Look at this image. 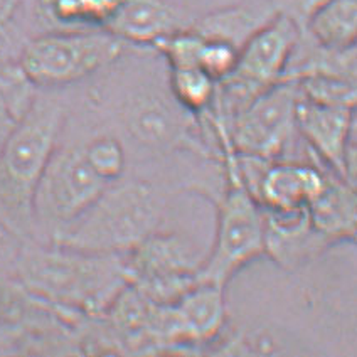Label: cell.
Returning a JSON list of instances; mask_svg holds the SVG:
<instances>
[{
	"mask_svg": "<svg viewBox=\"0 0 357 357\" xmlns=\"http://www.w3.org/2000/svg\"><path fill=\"white\" fill-rule=\"evenodd\" d=\"M15 282L40 302L84 315H103L130 285L125 255L73 250L27 239Z\"/></svg>",
	"mask_w": 357,
	"mask_h": 357,
	"instance_id": "obj_1",
	"label": "cell"
},
{
	"mask_svg": "<svg viewBox=\"0 0 357 357\" xmlns=\"http://www.w3.org/2000/svg\"><path fill=\"white\" fill-rule=\"evenodd\" d=\"M66 109L56 100L34 105L0 145V221L34 239V192L59 145Z\"/></svg>",
	"mask_w": 357,
	"mask_h": 357,
	"instance_id": "obj_2",
	"label": "cell"
},
{
	"mask_svg": "<svg viewBox=\"0 0 357 357\" xmlns=\"http://www.w3.org/2000/svg\"><path fill=\"white\" fill-rule=\"evenodd\" d=\"M162 201L147 182L109 184L47 243L103 255H125L159 229Z\"/></svg>",
	"mask_w": 357,
	"mask_h": 357,
	"instance_id": "obj_3",
	"label": "cell"
},
{
	"mask_svg": "<svg viewBox=\"0 0 357 357\" xmlns=\"http://www.w3.org/2000/svg\"><path fill=\"white\" fill-rule=\"evenodd\" d=\"M226 190L218 204V225L213 248L197 268V283L225 288L234 275L265 255L263 211L239 172L236 153L222 145Z\"/></svg>",
	"mask_w": 357,
	"mask_h": 357,
	"instance_id": "obj_4",
	"label": "cell"
},
{
	"mask_svg": "<svg viewBox=\"0 0 357 357\" xmlns=\"http://www.w3.org/2000/svg\"><path fill=\"white\" fill-rule=\"evenodd\" d=\"M125 43L105 29H63L24 43L19 63L38 88H63L116 63Z\"/></svg>",
	"mask_w": 357,
	"mask_h": 357,
	"instance_id": "obj_5",
	"label": "cell"
},
{
	"mask_svg": "<svg viewBox=\"0 0 357 357\" xmlns=\"http://www.w3.org/2000/svg\"><path fill=\"white\" fill-rule=\"evenodd\" d=\"M108 188L89 167L83 147H59L47 162L34 192V239L47 243L68 222L79 216Z\"/></svg>",
	"mask_w": 357,
	"mask_h": 357,
	"instance_id": "obj_6",
	"label": "cell"
},
{
	"mask_svg": "<svg viewBox=\"0 0 357 357\" xmlns=\"http://www.w3.org/2000/svg\"><path fill=\"white\" fill-rule=\"evenodd\" d=\"M298 86L278 81L266 88L231 120L228 144L234 153L259 160H278L297 132Z\"/></svg>",
	"mask_w": 357,
	"mask_h": 357,
	"instance_id": "obj_7",
	"label": "cell"
},
{
	"mask_svg": "<svg viewBox=\"0 0 357 357\" xmlns=\"http://www.w3.org/2000/svg\"><path fill=\"white\" fill-rule=\"evenodd\" d=\"M201 261L188 239L159 229L125 253L130 285L160 305H172L197 285Z\"/></svg>",
	"mask_w": 357,
	"mask_h": 357,
	"instance_id": "obj_8",
	"label": "cell"
},
{
	"mask_svg": "<svg viewBox=\"0 0 357 357\" xmlns=\"http://www.w3.org/2000/svg\"><path fill=\"white\" fill-rule=\"evenodd\" d=\"M297 130L324 167L356 185V107L314 103L298 93Z\"/></svg>",
	"mask_w": 357,
	"mask_h": 357,
	"instance_id": "obj_9",
	"label": "cell"
},
{
	"mask_svg": "<svg viewBox=\"0 0 357 357\" xmlns=\"http://www.w3.org/2000/svg\"><path fill=\"white\" fill-rule=\"evenodd\" d=\"M327 169L302 162L271 160L263 165L251 194L259 208L270 213L291 214L307 211L326 184Z\"/></svg>",
	"mask_w": 357,
	"mask_h": 357,
	"instance_id": "obj_10",
	"label": "cell"
},
{
	"mask_svg": "<svg viewBox=\"0 0 357 357\" xmlns=\"http://www.w3.org/2000/svg\"><path fill=\"white\" fill-rule=\"evenodd\" d=\"M184 115L190 113L178 107L172 96L165 100L162 95L147 93L130 101L123 119L128 132L140 144L170 149L189 144V125Z\"/></svg>",
	"mask_w": 357,
	"mask_h": 357,
	"instance_id": "obj_11",
	"label": "cell"
},
{
	"mask_svg": "<svg viewBox=\"0 0 357 357\" xmlns=\"http://www.w3.org/2000/svg\"><path fill=\"white\" fill-rule=\"evenodd\" d=\"M189 26L185 15L167 0H123L103 29L125 44L153 46Z\"/></svg>",
	"mask_w": 357,
	"mask_h": 357,
	"instance_id": "obj_12",
	"label": "cell"
},
{
	"mask_svg": "<svg viewBox=\"0 0 357 357\" xmlns=\"http://www.w3.org/2000/svg\"><path fill=\"white\" fill-rule=\"evenodd\" d=\"M263 211L265 225V255L280 266L297 268L315 258L331 246L312 226L307 211L280 214Z\"/></svg>",
	"mask_w": 357,
	"mask_h": 357,
	"instance_id": "obj_13",
	"label": "cell"
},
{
	"mask_svg": "<svg viewBox=\"0 0 357 357\" xmlns=\"http://www.w3.org/2000/svg\"><path fill=\"white\" fill-rule=\"evenodd\" d=\"M176 340L202 342L219 334L226 319L225 288L197 283L170 305Z\"/></svg>",
	"mask_w": 357,
	"mask_h": 357,
	"instance_id": "obj_14",
	"label": "cell"
},
{
	"mask_svg": "<svg viewBox=\"0 0 357 357\" xmlns=\"http://www.w3.org/2000/svg\"><path fill=\"white\" fill-rule=\"evenodd\" d=\"M312 226L331 245L354 241L357 222L356 185L327 170L326 184L307 208Z\"/></svg>",
	"mask_w": 357,
	"mask_h": 357,
	"instance_id": "obj_15",
	"label": "cell"
},
{
	"mask_svg": "<svg viewBox=\"0 0 357 357\" xmlns=\"http://www.w3.org/2000/svg\"><path fill=\"white\" fill-rule=\"evenodd\" d=\"M277 12L273 0L238 3L209 12L204 17L192 20L190 27L204 38L226 40L239 50L250 36L275 17Z\"/></svg>",
	"mask_w": 357,
	"mask_h": 357,
	"instance_id": "obj_16",
	"label": "cell"
},
{
	"mask_svg": "<svg viewBox=\"0 0 357 357\" xmlns=\"http://www.w3.org/2000/svg\"><path fill=\"white\" fill-rule=\"evenodd\" d=\"M317 75L340 76L356 81V46L344 50L322 46L302 29L287 63L283 79L297 81Z\"/></svg>",
	"mask_w": 357,
	"mask_h": 357,
	"instance_id": "obj_17",
	"label": "cell"
},
{
	"mask_svg": "<svg viewBox=\"0 0 357 357\" xmlns=\"http://www.w3.org/2000/svg\"><path fill=\"white\" fill-rule=\"evenodd\" d=\"M319 44L335 50L356 46L357 0H328L303 27Z\"/></svg>",
	"mask_w": 357,
	"mask_h": 357,
	"instance_id": "obj_18",
	"label": "cell"
},
{
	"mask_svg": "<svg viewBox=\"0 0 357 357\" xmlns=\"http://www.w3.org/2000/svg\"><path fill=\"white\" fill-rule=\"evenodd\" d=\"M123 0H40V14L64 29H103Z\"/></svg>",
	"mask_w": 357,
	"mask_h": 357,
	"instance_id": "obj_19",
	"label": "cell"
},
{
	"mask_svg": "<svg viewBox=\"0 0 357 357\" xmlns=\"http://www.w3.org/2000/svg\"><path fill=\"white\" fill-rule=\"evenodd\" d=\"M216 81L201 68H170V96L190 115H202L213 105L216 95Z\"/></svg>",
	"mask_w": 357,
	"mask_h": 357,
	"instance_id": "obj_20",
	"label": "cell"
},
{
	"mask_svg": "<svg viewBox=\"0 0 357 357\" xmlns=\"http://www.w3.org/2000/svg\"><path fill=\"white\" fill-rule=\"evenodd\" d=\"M303 100L320 105L356 107V81L340 76H307L295 81Z\"/></svg>",
	"mask_w": 357,
	"mask_h": 357,
	"instance_id": "obj_21",
	"label": "cell"
},
{
	"mask_svg": "<svg viewBox=\"0 0 357 357\" xmlns=\"http://www.w3.org/2000/svg\"><path fill=\"white\" fill-rule=\"evenodd\" d=\"M89 167L107 184L120 181L127 169V155L123 145L113 137H100L83 147Z\"/></svg>",
	"mask_w": 357,
	"mask_h": 357,
	"instance_id": "obj_22",
	"label": "cell"
},
{
	"mask_svg": "<svg viewBox=\"0 0 357 357\" xmlns=\"http://www.w3.org/2000/svg\"><path fill=\"white\" fill-rule=\"evenodd\" d=\"M202 43L204 38L189 26L157 40L152 47L164 56L169 68H189L197 66Z\"/></svg>",
	"mask_w": 357,
	"mask_h": 357,
	"instance_id": "obj_23",
	"label": "cell"
},
{
	"mask_svg": "<svg viewBox=\"0 0 357 357\" xmlns=\"http://www.w3.org/2000/svg\"><path fill=\"white\" fill-rule=\"evenodd\" d=\"M238 47L231 43L204 38L201 52H199L197 68H201L206 75H209L218 83V81L228 78L233 73L238 61Z\"/></svg>",
	"mask_w": 357,
	"mask_h": 357,
	"instance_id": "obj_24",
	"label": "cell"
},
{
	"mask_svg": "<svg viewBox=\"0 0 357 357\" xmlns=\"http://www.w3.org/2000/svg\"><path fill=\"white\" fill-rule=\"evenodd\" d=\"M27 239L0 221V283L15 278L20 253Z\"/></svg>",
	"mask_w": 357,
	"mask_h": 357,
	"instance_id": "obj_25",
	"label": "cell"
},
{
	"mask_svg": "<svg viewBox=\"0 0 357 357\" xmlns=\"http://www.w3.org/2000/svg\"><path fill=\"white\" fill-rule=\"evenodd\" d=\"M273 2L278 12L288 15L303 29L308 19L328 0H273Z\"/></svg>",
	"mask_w": 357,
	"mask_h": 357,
	"instance_id": "obj_26",
	"label": "cell"
},
{
	"mask_svg": "<svg viewBox=\"0 0 357 357\" xmlns=\"http://www.w3.org/2000/svg\"><path fill=\"white\" fill-rule=\"evenodd\" d=\"M10 22H0V66L12 61H19L24 43L20 44L15 32L10 29Z\"/></svg>",
	"mask_w": 357,
	"mask_h": 357,
	"instance_id": "obj_27",
	"label": "cell"
},
{
	"mask_svg": "<svg viewBox=\"0 0 357 357\" xmlns=\"http://www.w3.org/2000/svg\"><path fill=\"white\" fill-rule=\"evenodd\" d=\"M20 120L22 119L14 112V108L10 107L9 101L6 100V96L0 93V145L6 142L9 133L14 130V127Z\"/></svg>",
	"mask_w": 357,
	"mask_h": 357,
	"instance_id": "obj_28",
	"label": "cell"
},
{
	"mask_svg": "<svg viewBox=\"0 0 357 357\" xmlns=\"http://www.w3.org/2000/svg\"><path fill=\"white\" fill-rule=\"evenodd\" d=\"M20 0H0V22H10Z\"/></svg>",
	"mask_w": 357,
	"mask_h": 357,
	"instance_id": "obj_29",
	"label": "cell"
}]
</instances>
